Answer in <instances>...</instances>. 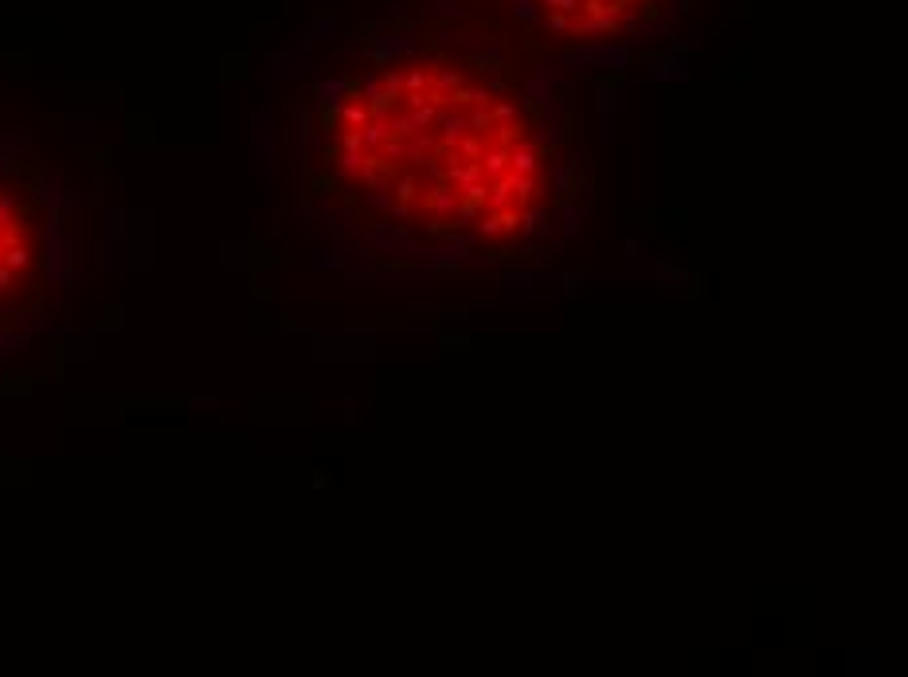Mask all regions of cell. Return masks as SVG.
<instances>
[{"instance_id": "1", "label": "cell", "mask_w": 908, "mask_h": 677, "mask_svg": "<svg viewBox=\"0 0 908 677\" xmlns=\"http://www.w3.org/2000/svg\"><path fill=\"white\" fill-rule=\"evenodd\" d=\"M8 282H12V271H8V266H0V294L8 290Z\"/></svg>"}]
</instances>
